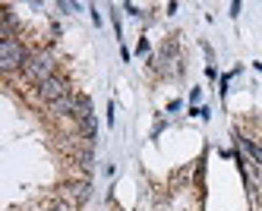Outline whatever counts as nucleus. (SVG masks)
I'll return each instance as SVG.
<instances>
[{
	"label": "nucleus",
	"instance_id": "0eeeda50",
	"mask_svg": "<svg viewBox=\"0 0 262 211\" xmlns=\"http://www.w3.org/2000/svg\"><path fill=\"white\" fill-rule=\"evenodd\" d=\"M89 13H92V22L101 26V13H98V7H89Z\"/></svg>",
	"mask_w": 262,
	"mask_h": 211
},
{
	"label": "nucleus",
	"instance_id": "7ed1b4c3",
	"mask_svg": "<svg viewBox=\"0 0 262 211\" xmlns=\"http://www.w3.org/2000/svg\"><path fill=\"white\" fill-rule=\"evenodd\" d=\"M73 88H70V79H67V76H51V79H45L38 88H35V101H41L45 107L51 104V101H60V98H67V95H70Z\"/></svg>",
	"mask_w": 262,
	"mask_h": 211
},
{
	"label": "nucleus",
	"instance_id": "f03ea898",
	"mask_svg": "<svg viewBox=\"0 0 262 211\" xmlns=\"http://www.w3.org/2000/svg\"><path fill=\"white\" fill-rule=\"evenodd\" d=\"M29 57H32V51L26 48L23 38H7V41H0V69H4V76L23 73Z\"/></svg>",
	"mask_w": 262,
	"mask_h": 211
},
{
	"label": "nucleus",
	"instance_id": "6e6552de",
	"mask_svg": "<svg viewBox=\"0 0 262 211\" xmlns=\"http://www.w3.org/2000/svg\"><path fill=\"white\" fill-rule=\"evenodd\" d=\"M199 98H202V91H199V88H193V91H190V101H193V107H196V101H199Z\"/></svg>",
	"mask_w": 262,
	"mask_h": 211
},
{
	"label": "nucleus",
	"instance_id": "f257e3e1",
	"mask_svg": "<svg viewBox=\"0 0 262 211\" xmlns=\"http://www.w3.org/2000/svg\"><path fill=\"white\" fill-rule=\"evenodd\" d=\"M51 76H57V57H54L48 48L32 51V57L26 60V66H23V73H19V79H23L26 85H35V88H38L45 79H51Z\"/></svg>",
	"mask_w": 262,
	"mask_h": 211
},
{
	"label": "nucleus",
	"instance_id": "423d86ee",
	"mask_svg": "<svg viewBox=\"0 0 262 211\" xmlns=\"http://www.w3.org/2000/svg\"><path fill=\"white\" fill-rule=\"evenodd\" d=\"M123 10H126L129 16H145V13H142V7H136V4H123Z\"/></svg>",
	"mask_w": 262,
	"mask_h": 211
},
{
	"label": "nucleus",
	"instance_id": "20e7f679",
	"mask_svg": "<svg viewBox=\"0 0 262 211\" xmlns=\"http://www.w3.org/2000/svg\"><path fill=\"white\" fill-rule=\"evenodd\" d=\"M54 196L63 199V202H73V205H85L92 199V183L89 180H67V183L57 186Z\"/></svg>",
	"mask_w": 262,
	"mask_h": 211
},
{
	"label": "nucleus",
	"instance_id": "39448f33",
	"mask_svg": "<svg viewBox=\"0 0 262 211\" xmlns=\"http://www.w3.org/2000/svg\"><path fill=\"white\" fill-rule=\"evenodd\" d=\"M76 104H79V95H76V91H70L67 98L51 101L45 110H48V117H51V120H63V117H73V113H76Z\"/></svg>",
	"mask_w": 262,
	"mask_h": 211
}]
</instances>
